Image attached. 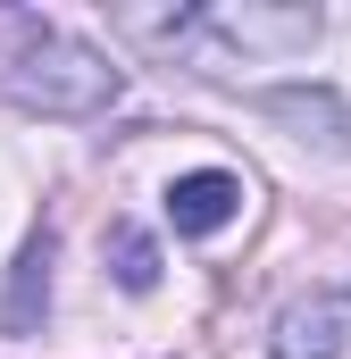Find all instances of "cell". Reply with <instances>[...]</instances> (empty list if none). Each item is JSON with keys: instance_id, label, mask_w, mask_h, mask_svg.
I'll list each match as a JSON object with an SVG mask.
<instances>
[{"instance_id": "cell-2", "label": "cell", "mask_w": 351, "mask_h": 359, "mask_svg": "<svg viewBox=\"0 0 351 359\" xmlns=\"http://www.w3.org/2000/svg\"><path fill=\"white\" fill-rule=\"evenodd\" d=\"M267 359H351V284H310L267 318Z\"/></svg>"}, {"instance_id": "cell-4", "label": "cell", "mask_w": 351, "mask_h": 359, "mask_svg": "<svg viewBox=\"0 0 351 359\" xmlns=\"http://www.w3.org/2000/svg\"><path fill=\"white\" fill-rule=\"evenodd\" d=\"M260 109L276 117V126H293V142L351 151V109H343L326 84H284V92H260Z\"/></svg>"}, {"instance_id": "cell-1", "label": "cell", "mask_w": 351, "mask_h": 359, "mask_svg": "<svg viewBox=\"0 0 351 359\" xmlns=\"http://www.w3.org/2000/svg\"><path fill=\"white\" fill-rule=\"evenodd\" d=\"M0 92L34 117H100V109H117L126 67L100 42L34 17V8H0Z\"/></svg>"}, {"instance_id": "cell-5", "label": "cell", "mask_w": 351, "mask_h": 359, "mask_svg": "<svg viewBox=\"0 0 351 359\" xmlns=\"http://www.w3.org/2000/svg\"><path fill=\"white\" fill-rule=\"evenodd\" d=\"M51 259H59V243H51V226H34L25 251H17V268H8V301H0V326L8 334H34L42 326V309H51Z\"/></svg>"}, {"instance_id": "cell-6", "label": "cell", "mask_w": 351, "mask_h": 359, "mask_svg": "<svg viewBox=\"0 0 351 359\" xmlns=\"http://www.w3.org/2000/svg\"><path fill=\"white\" fill-rule=\"evenodd\" d=\"M109 276H117L126 292H151V284H159V243H151L143 226H109Z\"/></svg>"}, {"instance_id": "cell-3", "label": "cell", "mask_w": 351, "mask_h": 359, "mask_svg": "<svg viewBox=\"0 0 351 359\" xmlns=\"http://www.w3.org/2000/svg\"><path fill=\"white\" fill-rule=\"evenodd\" d=\"M243 217V176L234 168H192V176L168 184V226L184 243H201V234H226Z\"/></svg>"}]
</instances>
